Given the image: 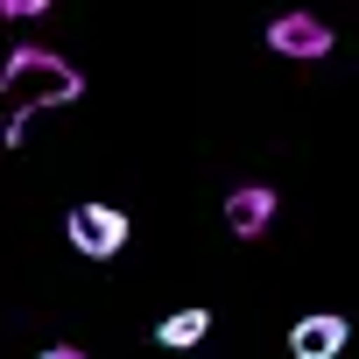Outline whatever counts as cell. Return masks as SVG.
Wrapping results in <instances>:
<instances>
[{
  "instance_id": "obj_1",
  "label": "cell",
  "mask_w": 359,
  "mask_h": 359,
  "mask_svg": "<svg viewBox=\"0 0 359 359\" xmlns=\"http://www.w3.org/2000/svg\"><path fill=\"white\" fill-rule=\"evenodd\" d=\"M0 99H8V148H22L29 141V120L43 106L85 99V71L71 57L43 50V43H22V50H8V64H0Z\"/></svg>"
},
{
  "instance_id": "obj_2",
  "label": "cell",
  "mask_w": 359,
  "mask_h": 359,
  "mask_svg": "<svg viewBox=\"0 0 359 359\" xmlns=\"http://www.w3.org/2000/svg\"><path fill=\"white\" fill-rule=\"evenodd\" d=\"M64 233H71V247L85 254V261H113L120 247H127V212L120 205H71V219H64Z\"/></svg>"
},
{
  "instance_id": "obj_3",
  "label": "cell",
  "mask_w": 359,
  "mask_h": 359,
  "mask_svg": "<svg viewBox=\"0 0 359 359\" xmlns=\"http://www.w3.org/2000/svg\"><path fill=\"white\" fill-rule=\"evenodd\" d=\"M268 50H275V57H296V64H317V57L338 50V29L317 22V15H303V8H289V15L268 22Z\"/></svg>"
},
{
  "instance_id": "obj_4",
  "label": "cell",
  "mask_w": 359,
  "mask_h": 359,
  "mask_svg": "<svg viewBox=\"0 0 359 359\" xmlns=\"http://www.w3.org/2000/svg\"><path fill=\"white\" fill-rule=\"evenodd\" d=\"M345 345H352V324L338 310H310L289 324V359H338Z\"/></svg>"
},
{
  "instance_id": "obj_5",
  "label": "cell",
  "mask_w": 359,
  "mask_h": 359,
  "mask_svg": "<svg viewBox=\"0 0 359 359\" xmlns=\"http://www.w3.org/2000/svg\"><path fill=\"white\" fill-rule=\"evenodd\" d=\"M275 226V191L268 184H240L233 198H226V233L233 240H261Z\"/></svg>"
},
{
  "instance_id": "obj_6",
  "label": "cell",
  "mask_w": 359,
  "mask_h": 359,
  "mask_svg": "<svg viewBox=\"0 0 359 359\" xmlns=\"http://www.w3.org/2000/svg\"><path fill=\"white\" fill-rule=\"evenodd\" d=\"M205 338H212V310H169L155 324V345L162 352H184V345H205Z\"/></svg>"
},
{
  "instance_id": "obj_7",
  "label": "cell",
  "mask_w": 359,
  "mask_h": 359,
  "mask_svg": "<svg viewBox=\"0 0 359 359\" xmlns=\"http://www.w3.org/2000/svg\"><path fill=\"white\" fill-rule=\"evenodd\" d=\"M0 15H8V22H43L50 0H0Z\"/></svg>"
},
{
  "instance_id": "obj_8",
  "label": "cell",
  "mask_w": 359,
  "mask_h": 359,
  "mask_svg": "<svg viewBox=\"0 0 359 359\" xmlns=\"http://www.w3.org/2000/svg\"><path fill=\"white\" fill-rule=\"evenodd\" d=\"M43 359H85L78 345H43Z\"/></svg>"
}]
</instances>
